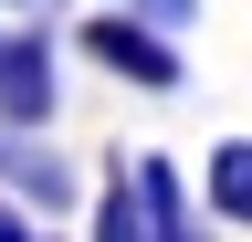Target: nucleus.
<instances>
[{
    "instance_id": "obj_3",
    "label": "nucleus",
    "mask_w": 252,
    "mask_h": 242,
    "mask_svg": "<svg viewBox=\"0 0 252 242\" xmlns=\"http://www.w3.org/2000/svg\"><path fill=\"white\" fill-rule=\"evenodd\" d=\"M0 179H11V190H21V210H42V221H63V210H74V169H63L53 147L11 137V127H0Z\"/></svg>"
},
{
    "instance_id": "obj_8",
    "label": "nucleus",
    "mask_w": 252,
    "mask_h": 242,
    "mask_svg": "<svg viewBox=\"0 0 252 242\" xmlns=\"http://www.w3.org/2000/svg\"><path fill=\"white\" fill-rule=\"evenodd\" d=\"M0 242H53V232L32 221V210H11V200H0Z\"/></svg>"
},
{
    "instance_id": "obj_2",
    "label": "nucleus",
    "mask_w": 252,
    "mask_h": 242,
    "mask_svg": "<svg viewBox=\"0 0 252 242\" xmlns=\"http://www.w3.org/2000/svg\"><path fill=\"white\" fill-rule=\"evenodd\" d=\"M53 32H0V127L11 137H42L53 127Z\"/></svg>"
},
{
    "instance_id": "obj_4",
    "label": "nucleus",
    "mask_w": 252,
    "mask_h": 242,
    "mask_svg": "<svg viewBox=\"0 0 252 242\" xmlns=\"http://www.w3.org/2000/svg\"><path fill=\"white\" fill-rule=\"evenodd\" d=\"M126 169H137V190H147V221H158V242H210V232H200V210H189V179H179V158H158V147H147V158H126Z\"/></svg>"
},
{
    "instance_id": "obj_7",
    "label": "nucleus",
    "mask_w": 252,
    "mask_h": 242,
    "mask_svg": "<svg viewBox=\"0 0 252 242\" xmlns=\"http://www.w3.org/2000/svg\"><path fill=\"white\" fill-rule=\"evenodd\" d=\"M126 11H147V21H158V32H179V21H189V11H200V0H126Z\"/></svg>"
},
{
    "instance_id": "obj_1",
    "label": "nucleus",
    "mask_w": 252,
    "mask_h": 242,
    "mask_svg": "<svg viewBox=\"0 0 252 242\" xmlns=\"http://www.w3.org/2000/svg\"><path fill=\"white\" fill-rule=\"evenodd\" d=\"M74 42H84L94 64L116 74V84H137V95H179V84H189V64H179V42L158 32L147 11H94V21H84Z\"/></svg>"
},
{
    "instance_id": "obj_5",
    "label": "nucleus",
    "mask_w": 252,
    "mask_h": 242,
    "mask_svg": "<svg viewBox=\"0 0 252 242\" xmlns=\"http://www.w3.org/2000/svg\"><path fill=\"white\" fill-rule=\"evenodd\" d=\"M200 190H210V221H242V232H252V137H220V147H210Z\"/></svg>"
},
{
    "instance_id": "obj_6",
    "label": "nucleus",
    "mask_w": 252,
    "mask_h": 242,
    "mask_svg": "<svg viewBox=\"0 0 252 242\" xmlns=\"http://www.w3.org/2000/svg\"><path fill=\"white\" fill-rule=\"evenodd\" d=\"M94 242H158V221H147V190H137V169L116 158V179L94 190Z\"/></svg>"
}]
</instances>
